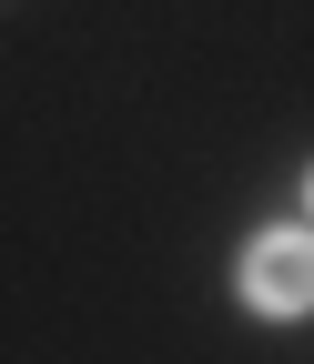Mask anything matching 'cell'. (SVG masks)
I'll return each instance as SVG.
<instances>
[{"instance_id":"obj_1","label":"cell","mask_w":314,"mask_h":364,"mask_svg":"<svg viewBox=\"0 0 314 364\" xmlns=\"http://www.w3.org/2000/svg\"><path fill=\"white\" fill-rule=\"evenodd\" d=\"M244 294L263 314H304L314 304V233H263L244 253Z\"/></svg>"},{"instance_id":"obj_2","label":"cell","mask_w":314,"mask_h":364,"mask_svg":"<svg viewBox=\"0 0 314 364\" xmlns=\"http://www.w3.org/2000/svg\"><path fill=\"white\" fill-rule=\"evenodd\" d=\"M304 203H314V182H304Z\"/></svg>"}]
</instances>
